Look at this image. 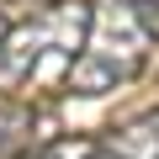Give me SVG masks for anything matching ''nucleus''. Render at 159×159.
I'll use <instances>...</instances> for the list:
<instances>
[{
	"label": "nucleus",
	"instance_id": "obj_1",
	"mask_svg": "<svg viewBox=\"0 0 159 159\" xmlns=\"http://www.w3.org/2000/svg\"><path fill=\"white\" fill-rule=\"evenodd\" d=\"M154 27L133 0H90L85 6V37L80 53L64 74L69 96H106L117 85L143 74L148 53H154Z\"/></svg>",
	"mask_w": 159,
	"mask_h": 159
},
{
	"label": "nucleus",
	"instance_id": "obj_2",
	"mask_svg": "<svg viewBox=\"0 0 159 159\" xmlns=\"http://www.w3.org/2000/svg\"><path fill=\"white\" fill-rule=\"evenodd\" d=\"M85 37V6L80 0H53L37 16L0 32V96H37L64 90V74Z\"/></svg>",
	"mask_w": 159,
	"mask_h": 159
},
{
	"label": "nucleus",
	"instance_id": "obj_3",
	"mask_svg": "<svg viewBox=\"0 0 159 159\" xmlns=\"http://www.w3.org/2000/svg\"><path fill=\"white\" fill-rule=\"evenodd\" d=\"M85 159H159V111L133 117V122L117 127L106 143H90Z\"/></svg>",
	"mask_w": 159,
	"mask_h": 159
},
{
	"label": "nucleus",
	"instance_id": "obj_4",
	"mask_svg": "<svg viewBox=\"0 0 159 159\" xmlns=\"http://www.w3.org/2000/svg\"><path fill=\"white\" fill-rule=\"evenodd\" d=\"M32 106L27 101H16V96H0V159H11V154H21L27 148V138H32Z\"/></svg>",
	"mask_w": 159,
	"mask_h": 159
},
{
	"label": "nucleus",
	"instance_id": "obj_5",
	"mask_svg": "<svg viewBox=\"0 0 159 159\" xmlns=\"http://www.w3.org/2000/svg\"><path fill=\"white\" fill-rule=\"evenodd\" d=\"M90 154V138H58V143H43L32 154H16V159H85Z\"/></svg>",
	"mask_w": 159,
	"mask_h": 159
},
{
	"label": "nucleus",
	"instance_id": "obj_6",
	"mask_svg": "<svg viewBox=\"0 0 159 159\" xmlns=\"http://www.w3.org/2000/svg\"><path fill=\"white\" fill-rule=\"evenodd\" d=\"M133 6H138V11H143V16H148V27H154V32H159V0H133Z\"/></svg>",
	"mask_w": 159,
	"mask_h": 159
},
{
	"label": "nucleus",
	"instance_id": "obj_7",
	"mask_svg": "<svg viewBox=\"0 0 159 159\" xmlns=\"http://www.w3.org/2000/svg\"><path fill=\"white\" fill-rule=\"evenodd\" d=\"M6 27H11V21H6V16H0V32H6Z\"/></svg>",
	"mask_w": 159,
	"mask_h": 159
}]
</instances>
